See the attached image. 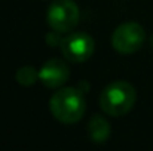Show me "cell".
<instances>
[{
	"label": "cell",
	"instance_id": "obj_7",
	"mask_svg": "<svg viewBox=\"0 0 153 151\" xmlns=\"http://www.w3.org/2000/svg\"><path fill=\"white\" fill-rule=\"evenodd\" d=\"M89 135L95 142H104L110 135L108 123L100 116H94L89 122Z\"/></svg>",
	"mask_w": 153,
	"mask_h": 151
},
{
	"label": "cell",
	"instance_id": "obj_8",
	"mask_svg": "<svg viewBox=\"0 0 153 151\" xmlns=\"http://www.w3.org/2000/svg\"><path fill=\"white\" fill-rule=\"evenodd\" d=\"M37 79H39V71H36L33 67H22L16 73V80L25 86L33 85Z\"/></svg>",
	"mask_w": 153,
	"mask_h": 151
},
{
	"label": "cell",
	"instance_id": "obj_1",
	"mask_svg": "<svg viewBox=\"0 0 153 151\" xmlns=\"http://www.w3.org/2000/svg\"><path fill=\"white\" fill-rule=\"evenodd\" d=\"M135 88L125 80H116L101 92L100 107L105 114L120 117L131 111V108L135 104Z\"/></svg>",
	"mask_w": 153,
	"mask_h": 151
},
{
	"label": "cell",
	"instance_id": "obj_2",
	"mask_svg": "<svg viewBox=\"0 0 153 151\" xmlns=\"http://www.w3.org/2000/svg\"><path fill=\"white\" fill-rule=\"evenodd\" d=\"M49 108L56 120L71 124L83 117L86 104L82 92L73 88H62L52 95Z\"/></svg>",
	"mask_w": 153,
	"mask_h": 151
},
{
	"label": "cell",
	"instance_id": "obj_3",
	"mask_svg": "<svg viewBox=\"0 0 153 151\" xmlns=\"http://www.w3.org/2000/svg\"><path fill=\"white\" fill-rule=\"evenodd\" d=\"M144 40H146L144 28L138 22H134V21L120 24L111 36V45L114 50L123 55L137 52L143 46Z\"/></svg>",
	"mask_w": 153,
	"mask_h": 151
},
{
	"label": "cell",
	"instance_id": "obj_5",
	"mask_svg": "<svg viewBox=\"0 0 153 151\" xmlns=\"http://www.w3.org/2000/svg\"><path fill=\"white\" fill-rule=\"evenodd\" d=\"M95 50L94 39L86 33H71L61 42V53L71 62H83Z\"/></svg>",
	"mask_w": 153,
	"mask_h": 151
},
{
	"label": "cell",
	"instance_id": "obj_4",
	"mask_svg": "<svg viewBox=\"0 0 153 151\" xmlns=\"http://www.w3.org/2000/svg\"><path fill=\"white\" fill-rule=\"evenodd\" d=\"M79 7L73 0H53L48 9V24L58 33L73 30L79 21Z\"/></svg>",
	"mask_w": 153,
	"mask_h": 151
},
{
	"label": "cell",
	"instance_id": "obj_6",
	"mask_svg": "<svg viewBox=\"0 0 153 151\" xmlns=\"http://www.w3.org/2000/svg\"><path fill=\"white\" fill-rule=\"evenodd\" d=\"M70 68L62 59L48 61L39 71V80L48 88H58L68 80Z\"/></svg>",
	"mask_w": 153,
	"mask_h": 151
}]
</instances>
